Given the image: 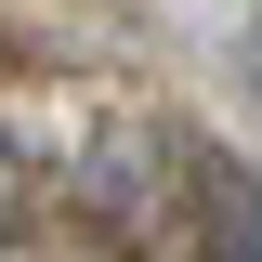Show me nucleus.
I'll use <instances>...</instances> for the list:
<instances>
[{
	"label": "nucleus",
	"instance_id": "f257e3e1",
	"mask_svg": "<svg viewBox=\"0 0 262 262\" xmlns=\"http://www.w3.org/2000/svg\"><path fill=\"white\" fill-rule=\"evenodd\" d=\"M170 131H144V118H118V131H92V158H79V210H92L105 236H144L170 210Z\"/></svg>",
	"mask_w": 262,
	"mask_h": 262
},
{
	"label": "nucleus",
	"instance_id": "f03ea898",
	"mask_svg": "<svg viewBox=\"0 0 262 262\" xmlns=\"http://www.w3.org/2000/svg\"><path fill=\"white\" fill-rule=\"evenodd\" d=\"M196 210H210V262H262V184L223 158H196Z\"/></svg>",
	"mask_w": 262,
	"mask_h": 262
},
{
	"label": "nucleus",
	"instance_id": "7ed1b4c3",
	"mask_svg": "<svg viewBox=\"0 0 262 262\" xmlns=\"http://www.w3.org/2000/svg\"><path fill=\"white\" fill-rule=\"evenodd\" d=\"M27 210H39V184H27V158H13V144H0V262L27 249Z\"/></svg>",
	"mask_w": 262,
	"mask_h": 262
},
{
	"label": "nucleus",
	"instance_id": "20e7f679",
	"mask_svg": "<svg viewBox=\"0 0 262 262\" xmlns=\"http://www.w3.org/2000/svg\"><path fill=\"white\" fill-rule=\"evenodd\" d=\"M249 92H262V39H249Z\"/></svg>",
	"mask_w": 262,
	"mask_h": 262
}]
</instances>
